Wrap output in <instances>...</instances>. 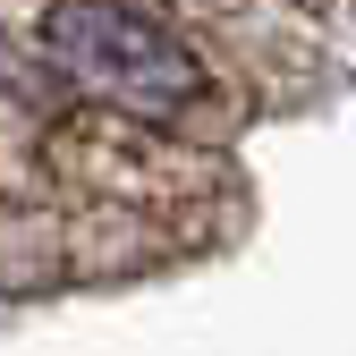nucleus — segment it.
Segmentation results:
<instances>
[{"instance_id":"f257e3e1","label":"nucleus","mask_w":356,"mask_h":356,"mask_svg":"<svg viewBox=\"0 0 356 356\" xmlns=\"http://www.w3.org/2000/svg\"><path fill=\"white\" fill-rule=\"evenodd\" d=\"M34 51L51 60L85 102H102L119 119H145V127H170L204 111L212 76L204 60L178 42V26H161L136 0H51L34 17Z\"/></svg>"}]
</instances>
